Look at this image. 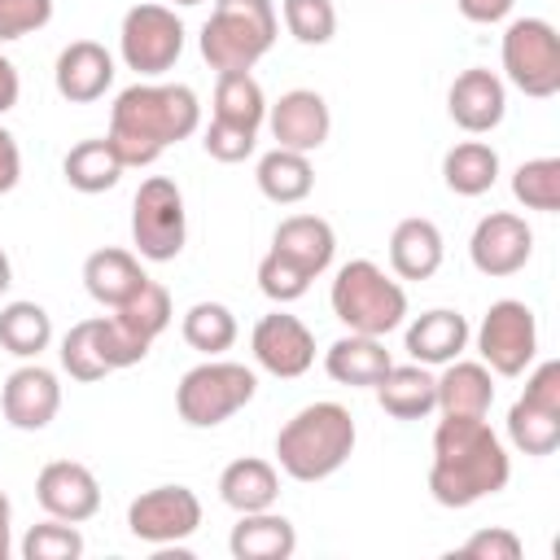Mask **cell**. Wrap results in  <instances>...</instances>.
Segmentation results:
<instances>
[{
	"mask_svg": "<svg viewBox=\"0 0 560 560\" xmlns=\"http://www.w3.org/2000/svg\"><path fill=\"white\" fill-rule=\"evenodd\" d=\"M512 477V459L486 416H442L433 429L429 494L442 508H472L499 494Z\"/></svg>",
	"mask_w": 560,
	"mask_h": 560,
	"instance_id": "6da1fadb",
	"label": "cell"
},
{
	"mask_svg": "<svg viewBox=\"0 0 560 560\" xmlns=\"http://www.w3.org/2000/svg\"><path fill=\"white\" fill-rule=\"evenodd\" d=\"M201 127V101L188 83H131L109 105V144L122 166H153L171 144Z\"/></svg>",
	"mask_w": 560,
	"mask_h": 560,
	"instance_id": "7a4b0ae2",
	"label": "cell"
},
{
	"mask_svg": "<svg viewBox=\"0 0 560 560\" xmlns=\"http://www.w3.org/2000/svg\"><path fill=\"white\" fill-rule=\"evenodd\" d=\"M354 438V416L341 402H306L276 433V459L293 481H324L350 459Z\"/></svg>",
	"mask_w": 560,
	"mask_h": 560,
	"instance_id": "3957f363",
	"label": "cell"
},
{
	"mask_svg": "<svg viewBox=\"0 0 560 560\" xmlns=\"http://www.w3.org/2000/svg\"><path fill=\"white\" fill-rule=\"evenodd\" d=\"M280 18L271 0H214L201 26V57L210 70H254L276 44Z\"/></svg>",
	"mask_w": 560,
	"mask_h": 560,
	"instance_id": "277c9868",
	"label": "cell"
},
{
	"mask_svg": "<svg viewBox=\"0 0 560 560\" xmlns=\"http://www.w3.org/2000/svg\"><path fill=\"white\" fill-rule=\"evenodd\" d=\"M328 302L332 315L363 337H385L407 319V289L385 276L372 258H350L346 267H337Z\"/></svg>",
	"mask_w": 560,
	"mask_h": 560,
	"instance_id": "5b68a950",
	"label": "cell"
},
{
	"mask_svg": "<svg viewBox=\"0 0 560 560\" xmlns=\"http://www.w3.org/2000/svg\"><path fill=\"white\" fill-rule=\"evenodd\" d=\"M254 394H258V376L245 363L206 359L179 376L175 411L188 429H214V424L232 420L245 402H254Z\"/></svg>",
	"mask_w": 560,
	"mask_h": 560,
	"instance_id": "8992f818",
	"label": "cell"
},
{
	"mask_svg": "<svg viewBox=\"0 0 560 560\" xmlns=\"http://www.w3.org/2000/svg\"><path fill=\"white\" fill-rule=\"evenodd\" d=\"M503 74L516 92L547 101L560 92V35L542 18H516L503 31Z\"/></svg>",
	"mask_w": 560,
	"mask_h": 560,
	"instance_id": "52a82bcc",
	"label": "cell"
},
{
	"mask_svg": "<svg viewBox=\"0 0 560 560\" xmlns=\"http://www.w3.org/2000/svg\"><path fill=\"white\" fill-rule=\"evenodd\" d=\"M131 241H136V254L149 258V262L179 258V249L188 241V214H184V192H179L175 179L149 175L136 188V201H131Z\"/></svg>",
	"mask_w": 560,
	"mask_h": 560,
	"instance_id": "ba28073f",
	"label": "cell"
},
{
	"mask_svg": "<svg viewBox=\"0 0 560 560\" xmlns=\"http://www.w3.org/2000/svg\"><path fill=\"white\" fill-rule=\"evenodd\" d=\"M508 438L521 455H551L560 446V363L547 359L529 372L525 394L508 411Z\"/></svg>",
	"mask_w": 560,
	"mask_h": 560,
	"instance_id": "9c48e42d",
	"label": "cell"
},
{
	"mask_svg": "<svg viewBox=\"0 0 560 560\" xmlns=\"http://www.w3.org/2000/svg\"><path fill=\"white\" fill-rule=\"evenodd\" d=\"M118 52L136 74H166L184 52V22L166 4H136L122 13Z\"/></svg>",
	"mask_w": 560,
	"mask_h": 560,
	"instance_id": "30bf717a",
	"label": "cell"
},
{
	"mask_svg": "<svg viewBox=\"0 0 560 560\" xmlns=\"http://www.w3.org/2000/svg\"><path fill=\"white\" fill-rule=\"evenodd\" d=\"M477 354L494 376H521L538 354V319L525 302L499 298L490 302L477 328Z\"/></svg>",
	"mask_w": 560,
	"mask_h": 560,
	"instance_id": "8fae6325",
	"label": "cell"
},
{
	"mask_svg": "<svg viewBox=\"0 0 560 560\" xmlns=\"http://www.w3.org/2000/svg\"><path fill=\"white\" fill-rule=\"evenodd\" d=\"M201 525V499L188 486H153L131 499L127 529L149 547H175Z\"/></svg>",
	"mask_w": 560,
	"mask_h": 560,
	"instance_id": "7c38bea8",
	"label": "cell"
},
{
	"mask_svg": "<svg viewBox=\"0 0 560 560\" xmlns=\"http://www.w3.org/2000/svg\"><path fill=\"white\" fill-rule=\"evenodd\" d=\"M249 350H254V363H258L262 372L280 376V381H293V376L311 372V363H315V337H311V328H306L298 315H289V311L262 315V319L254 324V332H249Z\"/></svg>",
	"mask_w": 560,
	"mask_h": 560,
	"instance_id": "4fadbf2b",
	"label": "cell"
},
{
	"mask_svg": "<svg viewBox=\"0 0 560 560\" xmlns=\"http://www.w3.org/2000/svg\"><path fill=\"white\" fill-rule=\"evenodd\" d=\"M534 254V232L521 214L512 210H490L477 228H472V241H468V258L481 276H516Z\"/></svg>",
	"mask_w": 560,
	"mask_h": 560,
	"instance_id": "5bb4252c",
	"label": "cell"
},
{
	"mask_svg": "<svg viewBox=\"0 0 560 560\" xmlns=\"http://www.w3.org/2000/svg\"><path fill=\"white\" fill-rule=\"evenodd\" d=\"M35 499H39V508L48 516L83 525V521H92L101 512V481H96V472L88 464L52 459L35 477Z\"/></svg>",
	"mask_w": 560,
	"mask_h": 560,
	"instance_id": "9a60e30c",
	"label": "cell"
},
{
	"mask_svg": "<svg viewBox=\"0 0 560 560\" xmlns=\"http://www.w3.org/2000/svg\"><path fill=\"white\" fill-rule=\"evenodd\" d=\"M0 411L13 429L22 433H39L57 420L61 411V385H57V372L39 368V363H22L9 372L4 389H0Z\"/></svg>",
	"mask_w": 560,
	"mask_h": 560,
	"instance_id": "2e32d148",
	"label": "cell"
},
{
	"mask_svg": "<svg viewBox=\"0 0 560 560\" xmlns=\"http://www.w3.org/2000/svg\"><path fill=\"white\" fill-rule=\"evenodd\" d=\"M267 127H271L280 149L315 153L332 131V114H328V101L315 88H293L276 105H267Z\"/></svg>",
	"mask_w": 560,
	"mask_h": 560,
	"instance_id": "e0dca14e",
	"label": "cell"
},
{
	"mask_svg": "<svg viewBox=\"0 0 560 560\" xmlns=\"http://www.w3.org/2000/svg\"><path fill=\"white\" fill-rule=\"evenodd\" d=\"M446 114L455 127H464L468 136H481V131H494L508 114V88L494 70H464L455 74L451 92H446Z\"/></svg>",
	"mask_w": 560,
	"mask_h": 560,
	"instance_id": "ac0fdd59",
	"label": "cell"
},
{
	"mask_svg": "<svg viewBox=\"0 0 560 560\" xmlns=\"http://www.w3.org/2000/svg\"><path fill=\"white\" fill-rule=\"evenodd\" d=\"M52 83L61 92V101L70 105H88V101H101L114 83V57L105 44L96 39H74L57 52V66H52Z\"/></svg>",
	"mask_w": 560,
	"mask_h": 560,
	"instance_id": "d6986e66",
	"label": "cell"
},
{
	"mask_svg": "<svg viewBox=\"0 0 560 560\" xmlns=\"http://www.w3.org/2000/svg\"><path fill=\"white\" fill-rule=\"evenodd\" d=\"M271 249L293 258L306 276H324L332 267V254H337V232L319 214H289V219H280Z\"/></svg>",
	"mask_w": 560,
	"mask_h": 560,
	"instance_id": "ffe728a7",
	"label": "cell"
},
{
	"mask_svg": "<svg viewBox=\"0 0 560 560\" xmlns=\"http://www.w3.org/2000/svg\"><path fill=\"white\" fill-rule=\"evenodd\" d=\"M468 346V319L459 311H424L407 324V354L411 363H424V368H442L451 359H459Z\"/></svg>",
	"mask_w": 560,
	"mask_h": 560,
	"instance_id": "44dd1931",
	"label": "cell"
},
{
	"mask_svg": "<svg viewBox=\"0 0 560 560\" xmlns=\"http://www.w3.org/2000/svg\"><path fill=\"white\" fill-rule=\"evenodd\" d=\"M376 402L394 420H424L438 411V381L424 363H389V372L372 385Z\"/></svg>",
	"mask_w": 560,
	"mask_h": 560,
	"instance_id": "7402d4cb",
	"label": "cell"
},
{
	"mask_svg": "<svg viewBox=\"0 0 560 560\" xmlns=\"http://www.w3.org/2000/svg\"><path fill=\"white\" fill-rule=\"evenodd\" d=\"M228 551L236 560H289L298 551V529L276 508H267V512H241V521L232 525Z\"/></svg>",
	"mask_w": 560,
	"mask_h": 560,
	"instance_id": "603a6c76",
	"label": "cell"
},
{
	"mask_svg": "<svg viewBox=\"0 0 560 560\" xmlns=\"http://www.w3.org/2000/svg\"><path fill=\"white\" fill-rule=\"evenodd\" d=\"M389 350L381 337H363V332H346L324 350V372L337 385H354V389H372L385 372H389Z\"/></svg>",
	"mask_w": 560,
	"mask_h": 560,
	"instance_id": "cb8c5ba5",
	"label": "cell"
},
{
	"mask_svg": "<svg viewBox=\"0 0 560 560\" xmlns=\"http://www.w3.org/2000/svg\"><path fill=\"white\" fill-rule=\"evenodd\" d=\"M442 232L433 219H402L389 232V267L398 280H429L442 267Z\"/></svg>",
	"mask_w": 560,
	"mask_h": 560,
	"instance_id": "d4e9b609",
	"label": "cell"
},
{
	"mask_svg": "<svg viewBox=\"0 0 560 560\" xmlns=\"http://www.w3.org/2000/svg\"><path fill=\"white\" fill-rule=\"evenodd\" d=\"M438 381V411L442 416H486L494 402V372L472 359L442 363Z\"/></svg>",
	"mask_w": 560,
	"mask_h": 560,
	"instance_id": "484cf974",
	"label": "cell"
},
{
	"mask_svg": "<svg viewBox=\"0 0 560 560\" xmlns=\"http://www.w3.org/2000/svg\"><path fill=\"white\" fill-rule=\"evenodd\" d=\"M219 499L241 516V512H267L280 499V472L276 464L258 455H241L219 472Z\"/></svg>",
	"mask_w": 560,
	"mask_h": 560,
	"instance_id": "4316f807",
	"label": "cell"
},
{
	"mask_svg": "<svg viewBox=\"0 0 560 560\" xmlns=\"http://www.w3.org/2000/svg\"><path fill=\"white\" fill-rule=\"evenodd\" d=\"M149 276H144V267H140V258L131 254V249H96V254H88V262H83V289L101 302V306H122L140 284H144Z\"/></svg>",
	"mask_w": 560,
	"mask_h": 560,
	"instance_id": "83f0119b",
	"label": "cell"
},
{
	"mask_svg": "<svg viewBox=\"0 0 560 560\" xmlns=\"http://www.w3.org/2000/svg\"><path fill=\"white\" fill-rule=\"evenodd\" d=\"M254 179H258V192H262L267 201H276V206H298V201H306L311 188H315L311 153H298V149H280V144H276L271 153L258 158Z\"/></svg>",
	"mask_w": 560,
	"mask_h": 560,
	"instance_id": "f1b7e54d",
	"label": "cell"
},
{
	"mask_svg": "<svg viewBox=\"0 0 560 560\" xmlns=\"http://www.w3.org/2000/svg\"><path fill=\"white\" fill-rule=\"evenodd\" d=\"M122 158L114 153V144L101 136V140H79L70 153H66V162H61V175H66V184L74 188V192H109L118 179H122Z\"/></svg>",
	"mask_w": 560,
	"mask_h": 560,
	"instance_id": "f546056e",
	"label": "cell"
},
{
	"mask_svg": "<svg viewBox=\"0 0 560 560\" xmlns=\"http://www.w3.org/2000/svg\"><path fill=\"white\" fill-rule=\"evenodd\" d=\"M442 179L455 197H481L499 179V153L486 140H459L442 158Z\"/></svg>",
	"mask_w": 560,
	"mask_h": 560,
	"instance_id": "4dcf8cb0",
	"label": "cell"
},
{
	"mask_svg": "<svg viewBox=\"0 0 560 560\" xmlns=\"http://www.w3.org/2000/svg\"><path fill=\"white\" fill-rule=\"evenodd\" d=\"M52 341V315L39 302H9L0 306V346L13 359H39V350H48Z\"/></svg>",
	"mask_w": 560,
	"mask_h": 560,
	"instance_id": "1f68e13d",
	"label": "cell"
},
{
	"mask_svg": "<svg viewBox=\"0 0 560 560\" xmlns=\"http://www.w3.org/2000/svg\"><path fill=\"white\" fill-rule=\"evenodd\" d=\"M214 118L258 131L267 122V96L249 70H223L214 83Z\"/></svg>",
	"mask_w": 560,
	"mask_h": 560,
	"instance_id": "d6a6232c",
	"label": "cell"
},
{
	"mask_svg": "<svg viewBox=\"0 0 560 560\" xmlns=\"http://www.w3.org/2000/svg\"><path fill=\"white\" fill-rule=\"evenodd\" d=\"M179 332H184V341L192 350H201L206 359H214V354L232 350V341H236V315L223 302H192L184 311Z\"/></svg>",
	"mask_w": 560,
	"mask_h": 560,
	"instance_id": "836d02e7",
	"label": "cell"
},
{
	"mask_svg": "<svg viewBox=\"0 0 560 560\" xmlns=\"http://www.w3.org/2000/svg\"><path fill=\"white\" fill-rule=\"evenodd\" d=\"M114 319H118L127 332H136L140 341L153 346V337H162V332L171 328V293H166L158 280H144L122 306H114Z\"/></svg>",
	"mask_w": 560,
	"mask_h": 560,
	"instance_id": "e575fe53",
	"label": "cell"
},
{
	"mask_svg": "<svg viewBox=\"0 0 560 560\" xmlns=\"http://www.w3.org/2000/svg\"><path fill=\"white\" fill-rule=\"evenodd\" d=\"M512 197L525 210L556 214L560 210V158H529L512 171Z\"/></svg>",
	"mask_w": 560,
	"mask_h": 560,
	"instance_id": "d590c367",
	"label": "cell"
},
{
	"mask_svg": "<svg viewBox=\"0 0 560 560\" xmlns=\"http://www.w3.org/2000/svg\"><path fill=\"white\" fill-rule=\"evenodd\" d=\"M61 368H66L74 381H83V385H92V381H105V376H109V363L101 359L96 324H92V319L70 324V332L61 337Z\"/></svg>",
	"mask_w": 560,
	"mask_h": 560,
	"instance_id": "8d00e7d4",
	"label": "cell"
},
{
	"mask_svg": "<svg viewBox=\"0 0 560 560\" xmlns=\"http://www.w3.org/2000/svg\"><path fill=\"white\" fill-rule=\"evenodd\" d=\"M280 13H284L289 35L298 44H306V48H319V44H328L337 35V9H332V0H284Z\"/></svg>",
	"mask_w": 560,
	"mask_h": 560,
	"instance_id": "74e56055",
	"label": "cell"
},
{
	"mask_svg": "<svg viewBox=\"0 0 560 560\" xmlns=\"http://www.w3.org/2000/svg\"><path fill=\"white\" fill-rule=\"evenodd\" d=\"M22 556L26 560H79L83 556V534L70 521L48 516L44 525H31V534L22 538Z\"/></svg>",
	"mask_w": 560,
	"mask_h": 560,
	"instance_id": "f35d334b",
	"label": "cell"
},
{
	"mask_svg": "<svg viewBox=\"0 0 560 560\" xmlns=\"http://www.w3.org/2000/svg\"><path fill=\"white\" fill-rule=\"evenodd\" d=\"M311 280L315 276H306L293 258H284V254H276V249H267V258L258 262V289L271 298V302H298L306 289H311Z\"/></svg>",
	"mask_w": 560,
	"mask_h": 560,
	"instance_id": "ab89813d",
	"label": "cell"
},
{
	"mask_svg": "<svg viewBox=\"0 0 560 560\" xmlns=\"http://www.w3.org/2000/svg\"><path fill=\"white\" fill-rule=\"evenodd\" d=\"M254 140H258V131L223 122V118H210V127L201 131V144H206V153L214 162H245L254 153Z\"/></svg>",
	"mask_w": 560,
	"mask_h": 560,
	"instance_id": "60d3db41",
	"label": "cell"
},
{
	"mask_svg": "<svg viewBox=\"0 0 560 560\" xmlns=\"http://www.w3.org/2000/svg\"><path fill=\"white\" fill-rule=\"evenodd\" d=\"M52 22V0H0V44L44 31Z\"/></svg>",
	"mask_w": 560,
	"mask_h": 560,
	"instance_id": "b9f144b4",
	"label": "cell"
},
{
	"mask_svg": "<svg viewBox=\"0 0 560 560\" xmlns=\"http://www.w3.org/2000/svg\"><path fill=\"white\" fill-rule=\"evenodd\" d=\"M521 551H525L521 538L512 529H503V525L477 529V534H468L459 542V556H468V560H521Z\"/></svg>",
	"mask_w": 560,
	"mask_h": 560,
	"instance_id": "7bdbcfd3",
	"label": "cell"
},
{
	"mask_svg": "<svg viewBox=\"0 0 560 560\" xmlns=\"http://www.w3.org/2000/svg\"><path fill=\"white\" fill-rule=\"evenodd\" d=\"M18 179H22V149H18L13 131H9V127H0V197H4V192H13V188H18Z\"/></svg>",
	"mask_w": 560,
	"mask_h": 560,
	"instance_id": "ee69618b",
	"label": "cell"
},
{
	"mask_svg": "<svg viewBox=\"0 0 560 560\" xmlns=\"http://www.w3.org/2000/svg\"><path fill=\"white\" fill-rule=\"evenodd\" d=\"M455 4H459V13H464L468 22L490 26V22H503V18L512 13L516 0H455Z\"/></svg>",
	"mask_w": 560,
	"mask_h": 560,
	"instance_id": "f6af8a7d",
	"label": "cell"
},
{
	"mask_svg": "<svg viewBox=\"0 0 560 560\" xmlns=\"http://www.w3.org/2000/svg\"><path fill=\"white\" fill-rule=\"evenodd\" d=\"M18 96H22V79H18V66L0 52V114H9L13 105H18Z\"/></svg>",
	"mask_w": 560,
	"mask_h": 560,
	"instance_id": "bcb514c9",
	"label": "cell"
},
{
	"mask_svg": "<svg viewBox=\"0 0 560 560\" xmlns=\"http://www.w3.org/2000/svg\"><path fill=\"white\" fill-rule=\"evenodd\" d=\"M9 284H13V262H9V254L0 249V293H9Z\"/></svg>",
	"mask_w": 560,
	"mask_h": 560,
	"instance_id": "7dc6e473",
	"label": "cell"
},
{
	"mask_svg": "<svg viewBox=\"0 0 560 560\" xmlns=\"http://www.w3.org/2000/svg\"><path fill=\"white\" fill-rule=\"evenodd\" d=\"M13 551V538H9V521H0V560H9Z\"/></svg>",
	"mask_w": 560,
	"mask_h": 560,
	"instance_id": "c3c4849f",
	"label": "cell"
},
{
	"mask_svg": "<svg viewBox=\"0 0 560 560\" xmlns=\"http://www.w3.org/2000/svg\"><path fill=\"white\" fill-rule=\"evenodd\" d=\"M0 521H13V503H9V494L0 490Z\"/></svg>",
	"mask_w": 560,
	"mask_h": 560,
	"instance_id": "681fc988",
	"label": "cell"
},
{
	"mask_svg": "<svg viewBox=\"0 0 560 560\" xmlns=\"http://www.w3.org/2000/svg\"><path fill=\"white\" fill-rule=\"evenodd\" d=\"M175 4H184V9H192V4H201V0H175Z\"/></svg>",
	"mask_w": 560,
	"mask_h": 560,
	"instance_id": "f907efd6",
	"label": "cell"
}]
</instances>
